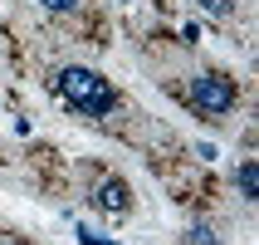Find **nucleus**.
Returning <instances> with one entry per match:
<instances>
[{
	"mask_svg": "<svg viewBox=\"0 0 259 245\" xmlns=\"http://www.w3.org/2000/svg\"><path fill=\"white\" fill-rule=\"evenodd\" d=\"M54 93L69 103V108L88 113V118H103V113H113V108H117L113 84H108L98 69H83V64H69V69H59V74H54Z\"/></svg>",
	"mask_w": 259,
	"mask_h": 245,
	"instance_id": "f257e3e1",
	"label": "nucleus"
},
{
	"mask_svg": "<svg viewBox=\"0 0 259 245\" xmlns=\"http://www.w3.org/2000/svg\"><path fill=\"white\" fill-rule=\"evenodd\" d=\"M191 98L201 113H230L235 108V79L225 74H201L196 84H191Z\"/></svg>",
	"mask_w": 259,
	"mask_h": 245,
	"instance_id": "f03ea898",
	"label": "nucleus"
},
{
	"mask_svg": "<svg viewBox=\"0 0 259 245\" xmlns=\"http://www.w3.org/2000/svg\"><path fill=\"white\" fill-rule=\"evenodd\" d=\"M93 201H98V211H108V216H122V211H132V191H127V182L108 177V182H98Z\"/></svg>",
	"mask_w": 259,
	"mask_h": 245,
	"instance_id": "7ed1b4c3",
	"label": "nucleus"
},
{
	"mask_svg": "<svg viewBox=\"0 0 259 245\" xmlns=\"http://www.w3.org/2000/svg\"><path fill=\"white\" fill-rule=\"evenodd\" d=\"M235 187H240V196H245V201H254V191H259V167H254V162H240Z\"/></svg>",
	"mask_w": 259,
	"mask_h": 245,
	"instance_id": "20e7f679",
	"label": "nucleus"
},
{
	"mask_svg": "<svg viewBox=\"0 0 259 245\" xmlns=\"http://www.w3.org/2000/svg\"><path fill=\"white\" fill-rule=\"evenodd\" d=\"M196 5H201L205 15H215V20H225V15L235 10V0H196Z\"/></svg>",
	"mask_w": 259,
	"mask_h": 245,
	"instance_id": "39448f33",
	"label": "nucleus"
},
{
	"mask_svg": "<svg viewBox=\"0 0 259 245\" xmlns=\"http://www.w3.org/2000/svg\"><path fill=\"white\" fill-rule=\"evenodd\" d=\"M186 245H220V240H215V231H210V226H191Z\"/></svg>",
	"mask_w": 259,
	"mask_h": 245,
	"instance_id": "423d86ee",
	"label": "nucleus"
},
{
	"mask_svg": "<svg viewBox=\"0 0 259 245\" xmlns=\"http://www.w3.org/2000/svg\"><path fill=\"white\" fill-rule=\"evenodd\" d=\"M44 10H73V5H78V0H39Z\"/></svg>",
	"mask_w": 259,
	"mask_h": 245,
	"instance_id": "0eeeda50",
	"label": "nucleus"
}]
</instances>
